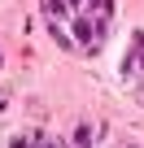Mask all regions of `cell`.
<instances>
[{"label": "cell", "instance_id": "1", "mask_svg": "<svg viewBox=\"0 0 144 148\" xmlns=\"http://www.w3.org/2000/svg\"><path fill=\"white\" fill-rule=\"evenodd\" d=\"M70 31H74V48H83V52H96V48L105 44V22H101L92 9H83V13L70 18Z\"/></svg>", "mask_w": 144, "mask_h": 148}, {"label": "cell", "instance_id": "2", "mask_svg": "<svg viewBox=\"0 0 144 148\" xmlns=\"http://www.w3.org/2000/svg\"><path fill=\"white\" fill-rule=\"evenodd\" d=\"M88 9H92V13L109 26V18H114V0H88Z\"/></svg>", "mask_w": 144, "mask_h": 148}, {"label": "cell", "instance_id": "3", "mask_svg": "<svg viewBox=\"0 0 144 148\" xmlns=\"http://www.w3.org/2000/svg\"><path fill=\"white\" fill-rule=\"evenodd\" d=\"M74 148H92V126H74Z\"/></svg>", "mask_w": 144, "mask_h": 148}, {"label": "cell", "instance_id": "4", "mask_svg": "<svg viewBox=\"0 0 144 148\" xmlns=\"http://www.w3.org/2000/svg\"><path fill=\"white\" fill-rule=\"evenodd\" d=\"M114 148H135V144H131V139H118V144H114Z\"/></svg>", "mask_w": 144, "mask_h": 148}, {"label": "cell", "instance_id": "5", "mask_svg": "<svg viewBox=\"0 0 144 148\" xmlns=\"http://www.w3.org/2000/svg\"><path fill=\"white\" fill-rule=\"evenodd\" d=\"M48 148H61V144H57V139H48Z\"/></svg>", "mask_w": 144, "mask_h": 148}]
</instances>
